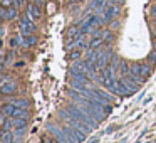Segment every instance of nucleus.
<instances>
[{"label":"nucleus","instance_id":"412c9836","mask_svg":"<svg viewBox=\"0 0 156 143\" xmlns=\"http://www.w3.org/2000/svg\"><path fill=\"white\" fill-rule=\"evenodd\" d=\"M81 51H82V49H74V51L67 56V57L71 59V61H77V59L81 57Z\"/></svg>","mask_w":156,"mask_h":143},{"label":"nucleus","instance_id":"a211bd4d","mask_svg":"<svg viewBox=\"0 0 156 143\" xmlns=\"http://www.w3.org/2000/svg\"><path fill=\"white\" fill-rule=\"evenodd\" d=\"M139 74L144 76V78L148 79L149 76H151V68H149L148 64H141V71H139Z\"/></svg>","mask_w":156,"mask_h":143},{"label":"nucleus","instance_id":"0eeeda50","mask_svg":"<svg viewBox=\"0 0 156 143\" xmlns=\"http://www.w3.org/2000/svg\"><path fill=\"white\" fill-rule=\"evenodd\" d=\"M122 81H124V84L128 86V88L131 89L133 93H136V91L139 89V86H141L139 82H136L134 79H131V78H129V76H122Z\"/></svg>","mask_w":156,"mask_h":143},{"label":"nucleus","instance_id":"f8f14e48","mask_svg":"<svg viewBox=\"0 0 156 143\" xmlns=\"http://www.w3.org/2000/svg\"><path fill=\"white\" fill-rule=\"evenodd\" d=\"M102 44H104V39L102 37H92V41L89 42L87 49H98V47H101Z\"/></svg>","mask_w":156,"mask_h":143},{"label":"nucleus","instance_id":"9b49d317","mask_svg":"<svg viewBox=\"0 0 156 143\" xmlns=\"http://www.w3.org/2000/svg\"><path fill=\"white\" fill-rule=\"evenodd\" d=\"M24 37H25V41H24V47H32V46L35 44V42H37V39H35V35H32V34H24Z\"/></svg>","mask_w":156,"mask_h":143},{"label":"nucleus","instance_id":"f3484780","mask_svg":"<svg viewBox=\"0 0 156 143\" xmlns=\"http://www.w3.org/2000/svg\"><path fill=\"white\" fill-rule=\"evenodd\" d=\"M101 37L104 39V42L108 44V42H112V39H114V34H112L111 31H104V29H102V34H101Z\"/></svg>","mask_w":156,"mask_h":143},{"label":"nucleus","instance_id":"f03ea898","mask_svg":"<svg viewBox=\"0 0 156 143\" xmlns=\"http://www.w3.org/2000/svg\"><path fill=\"white\" fill-rule=\"evenodd\" d=\"M20 29L24 34H32V32H35V25L34 22H32V19L29 17V14H25L24 17L20 19Z\"/></svg>","mask_w":156,"mask_h":143},{"label":"nucleus","instance_id":"5701e85b","mask_svg":"<svg viewBox=\"0 0 156 143\" xmlns=\"http://www.w3.org/2000/svg\"><path fill=\"white\" fill-rule=\"evenodd\" d=\"M24 133H25V128H17L14 131V138H22V136H24Z\"/></svg>","mask_w":156,"mask_h":143},{"label":"nucleus","instance_id":"39448f33","mask_svg":"<svg viewBox=\"0 0 156 143\" xmlns=\"http://www.w3.org/2000/svg\"><path fill=\"white\" fill-rule=\"evenodd\" d=\"M27 14H29V17H30L32 20H35V19H41V15H42L41 5H37V4H29V5H27Z\"/></svg>","mask_w":156,"mask_h":143},{"label":"nucleus","instance_id":"6ab92c4d","mask_svg":"<svg viewBox=\"0 0 156 143\" xmlns=\"http://www.w3.org/2000/svg\"><path fill=\"white\" fill-rule=\"evenodd\" d=\"M119 72H121V76H128L129 74V66L126 64L124 61H121V64H119Z\"/></svg>","mask_w":156,"mask_h":143},{"label":"nucleus","instance_id":"f257e3e1","mask_svg":"<svg viewBox=\"0 0 156 143\" xmlns=\"http://www.w3.org/2000/svg\"><path fill=\"white\" fill-rule=\"evenodd\" d=\"M119 5H112V4H108L104 7V15H102V20H104V24L106 22H111L112 20V17L114 15H118L119 14Z\"/></svg>","mask_w":156,"mask_h":143},{"label":"nucleus","instance_id":"dca6fc26","mask_svg":"<svg viewBox=\"0 0 156 143\" xmlns=\"http://www.w3.org/2000/svg\"><path fill=\"white\" fill-rule=\"evenodd\" d=\"M0 143H14V135H10V131H2V141Z\"/></svg>","mask_w":156,"mask_h":143},{"label":"nucleus","instance_id":"aec40b11","mask_svg":"<svg viewBox=\"0 0 156 143\" xmlns=\"http://www.w3.org/2000/svg\"><path fill=\"white\" fill-rule=\"evenodd\" d=\"M139 71H141V64H136V62H133L131 66H129V74H139ZM128 74V76H129Z\"/></svg>","mask_w":156,"mask_h":143},{"label":"nucleus","instance_id":"4be33fe9","mask_svg":"<svg viewBox=\"0 0 156 143\" xmlns=\"http://www.w3.org/2000/svg\"><path fill=\"white\" fill-rule=\"evenodd\" d=\"M148 59H149V62H151V64L156 68V49H154V51H151V52H149Z\"/></svg>","mask_w":156,"mask_h":143},{"label":"nucleus","instance_id":"7ed1b4c3","mask_svg":"<svg viewBox=\"0 0 156 143\" xmlns=\"http://www.w3.org/2000/svg\"><path fill=\"white\" fill-rule=\"evenodd\" d=\"M111 57H112V51H111V47H108V51H104L101 56H99V59H98L99 71H101V69H104V68H108V64L111 62Z\"/></svg>","mask_w":156,"mask_h":143},{"label":"nucleus","instance_id":"20e7f679","mask_svg":"<svg viewBox=\"0 0 156 143\" xmlns=\"http://www.w3.org/2000/svg\"><path fill=\"white\" fill-rule=\"evenodd\" d=\"M112 93H114V94H119V96H129L133 91L124 84V81H122V79H118V82H116V86H114V89H112Z\"/></svg>","mask_w":156,"mask_h":143},{"label":"nucleus","instance_id":"c756f323","mask_svg":"<svg viewBox=\"0 0 156 143\" xmlns=\"http://www.w3.org/2000/svg\"><path fill=\"white\" fill-rule=\"evenodd\" d=\"M111 22H112L111 27H118V25H119V22H118V20H111Z\"/></svg>","mask_w":156,"mask_h":143},{"label":"nucleus","instance_id":"6e6552de","mask_svg":"<svg viewBox=\"0 0 156 143\" xmlns=\"http://www.w3.org/2000/svg\"><path fill=\"white\" fill-rule=\"evenodd\" d=\"M114 72H116V71L111 68V66L101 69V78H99V81H102V79H109V78H114Z\"/></svg>","mask_w":156,"mask_h":143},{"label":"nucleus","instance_id":"393cba45","mask_svg":"<svg viewBox=\"0 0 156 143\" xmlns=\"http://www.w3.org/2000/svg\"><path fill=\"white\" fill-rule=\"evenodd\" d=\"M19 44H20V42H19V37H12V39H10V46H12L14 49L17 47Z\"/></svg>","mask_w":156,"mask_h":143},{"label":"nucleus","instance_id":"ddd939ff","mask_svg":"<svg viewBox=\"0 0 156 143\" xmlns=\"http://www.w3.org/2000/svg\"><path fill=\"white\" fill-rule=\"evenodd\" d=\"M12 105H14V106H17V108H24V109H29V101H27V99H12Z\"/></svg>","mask_w":156,"mask_h":143},{"label":"nucleus","instance_id":"c85d7f7f","mask_svg":"<svg viewBox=\"0 0 156 143\" xmlns=\"http://www.w3.org/2000/svg\"><path fill=\"white\" fill-rule=\"evenodd\" d=\"M151 15H153V17H154V19H156V5H154V7H153V9H151Z\"/></svg>","mask_w":156,"mask_h":143},{"label":"nucleus","instance_id":"1a4fd4ad","mask_svg":"<svg viewBox=\"0 0 156 143\" xmlns=\"http://www.w3.org/2000/svg\"><path fill=\"white\" fill-rule=\"evenodd\" d=\"M12 119V126H14L15 130L17 128H25L27 126V119L25 118H10Z\"/></svg>","mask_w":156,"mask_h":143},{"label":"nucleus","instance_id":"2eb2a0df","mask_svg":"<svg viewBox=\"0 0 156 143\" xmlns=\"http://www.w3.org/2000/svg\"><path fill=\"white\" fill-rule=\"evenodd\" d=\"M14 19H17V7L12 5V7H9V10H7V20H14Z\"/></svg>","mask_w":156,"mask_h":143},{"label":"nucleus","instance_id":"cd10ccee","mask_svg":"<svg viewBox=\"0 0 156 143\" xmlns=\"http://www.w3.org/2000/svg\"><path fill=\"white\" fill-rule=\"evenodd\" d=\"M114 130H116V126H109V128H108V130H106V131H104V133H112V131H114Z\"/></svg>","mask_w":156,"mask_h":143},{"label":"nucleus","instance_id":"b1692460","mask_svg":"<svg viewBox=\"0 0 156 143\" xmlns=\"http://www.w3.org/2000/svg\"><path fill=\"white\" fill-rule=\"evenodd\" d=\"M7 10H9V7H4V5H2V9H0V15H2L4 20H7Z\"/></svg>","mask_w":156,"mask_h":143},{"label":"nucleus","instance_id":"2f4dec72","mask_svg":"<svg viewBox=\"0 0 156 143\" xmlns=\"http://www.w3.org/2000/svg\"><path fill=\"white\" fill-rule=\"evenodd\" d=\"M34 4H37V5H41V4H42V0H34Z\"/></svg>","mask_w":156,"mask_h":143},{"label":"nucleus","instance_id":"423d86ee","mask_svg":"<svg viewBox=\"0 0 156 143\" xmlns=\"http://www.w3.org/2000/svg\"><path fill=\"white\" fill-rule=\"evenodd\" d=\"M0 91H2V94H14L15 91H17V84H15L14 81H9V82H2L0 84Z\"/></svg>","mask_w":156,"mask_h":143},{"label":"nucleus","instance_id":"9d476101","mask_svg":"<svg viewBox=\"0 0 156 143\" xmlns=\"http://www.w3.org/2000/svg\"><path fill=\"white\" fill-rule=\"evenodd\" d=\"M79 34H81V29L77 25H71L67 29V39H76V37H79Z\"/></svg>","mask_w":156,"mask_h":143},{"label":"nucleus","instance_id":"7c9ffc66","mask_svg":"<svg viewBox=\"0 0 156 143\" xmlns=\"http://www.w3.org/2000/svg\"><path fill=\"white\" fill-rule=\"evenodd\" d=\"M153 34H156V20L153 22Z\"/></svg>","mask_w":156,"mask_h":143},{"label":"nucleus","instance_id":"bb28decb","mask_svg":"<svg viewBox=\"0 0 156 143\" xmlns=\"http://www.w3.org/2000/svg\"><path fill=\"white\" fill-rule=\"evenodd\" d=\"M109 4H112V5H119V4H124V0H111V2H109Z\"/></svg>","mask_w":156,"mask_h":143},{"label":"nucleus","instance_id":"4468645a","mask_svg":"<svg viewBox=\"0 0 156 143\" xmlns=\"http://www.w3.org/2000/svg\"><path fill=\"white\" fill-rule=\"evenodd\" d=\"M119 64H121V59H119V56H116V54H112V57H111V62H109V66H111L114 71H119Z\"/></svg>","mask_w":156,"mask_h":143},{"label":"nucleus","instance_id":"a878e982","mask_svg":"<svg viewBox=\"0 0 156 143\" xmlns=\"http://www.w3.org/2000/svg\"><path fill=\"white\" fill-rule=\"evenodd\" d=\"M2 5L4 7H12L14 5V0H2Z\"/></svg>","mask_w":156,"mask_h":143}]
</instances>
